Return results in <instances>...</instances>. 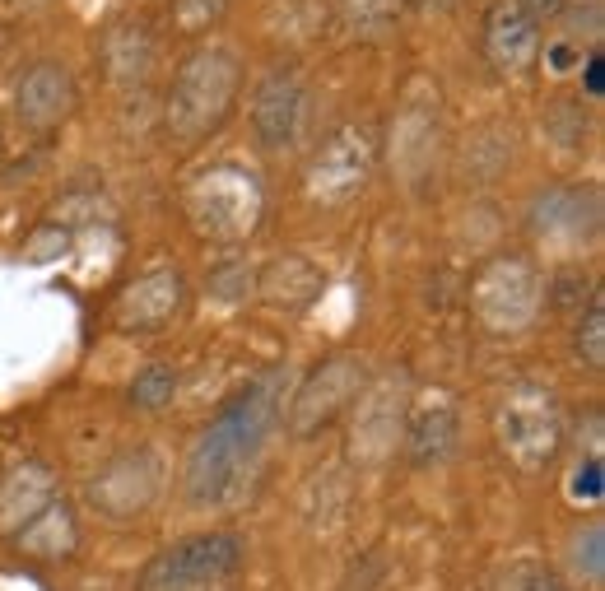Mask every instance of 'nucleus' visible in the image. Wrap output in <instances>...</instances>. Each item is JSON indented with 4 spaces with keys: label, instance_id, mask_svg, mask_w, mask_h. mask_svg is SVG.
Instances as JSON below:
<instances>
[{
    "label": "nucleus",
    "instance_id": "f257e3e1",
    "mask_svg": "<svg viewBox=\"0 0 605 591\" xmlns=\"http://www.w3.org/2000/svg\"><path fill=\"white\" fill-rule=\"evenodd\" d=\"M284 419V368H266L238 387L219 415L196 433L182 466V489L196 508H224L252 484L256 466L266 457L270 433Z\"/></svg>",
    "mask_w": 605,
    "mask_h": 591
},
{
    "label": "nucleus",
    "instance_id": "f03ea898",
    "mask_svg": "<svg viewBox=\"0 0 605 591\" xmlns=\"http://www.w3.org/2000/svg\"><path fill=\"white\" fill-rule=\"evenodd\" d=\"M242 84H247V70L233 47H224V42L191 47L163 89V131L177 145H205L238 112Z\"/></svg>",
    "mask_w": 605,
    "mask_h": 591
},
{
    "label": "nucleus",
    "instance_id": "7ed1b4c3",
    "mask_svg": "<svg viewBox=\"0 0 605 591\" xmlns=\"http://www.w3.org/2000/svg\"><path fill=\"white\" fill-rule=\"evenodd\" d=\"M182 215L201 242L242 247L266 219V182L247 163H210L182 187Z\"/></svg>",
    "mask_w": 605,
    "mask_h": 591
},
{
    "label": "nucleus",
    "instance_id": "20e7f679",
    "mask_svg": "<svg viewBox=\"0 0 605 591\" xmlns=\"http://www.w3.org/2000/svg\"><path fill=\"white\" fill-rule=\"evenodd\" d=\"M443 149H447L443 94H438V84L415 75V80L405 84V94L396 98V108H391L387 135L377 140V159H387V173L396 177V187L419 196L438 177Z\"/></svg>",
    "mask_w": 605,
    "mask_h": 591
},
{
    "label": "nucleus",
    "instance_id": "39448f33",
    "mask_svg": "<svg viewBox=\"0 0 605 591\" xmlns=\"http://www.w3.org/2000/svg\"><path fill=\"white\" fill-rule=\"evenodd\" d=\"M545 298H550L545 270L526 252H494L471 275L475 322L498 340H512V336H522V331H531L540 322V312H545Z\"/></svg>",
    "mask_w": 605,
    "mask_h": 591
},
{
    "label": "nucleus",
    "instance_id": "423d86ee",
    "mask_svg": "<svg viewBox=\"0 0 605 591\" xmlns=\"http://www.w3.org/2000/svg\"><path fill=\"white\" fill-rule=\"evenodd\" d=\"M494 443L522 475L550 471L564 452V405L540 382H517L494 410Z\"/></svg>",
    "mask_w": 605,
    "mask_h": 591
},
{
    "label": "nucleus",
    "instance_id": "0eeeda50",
    "mask_svg": "<svg viewBox=\"0 0 605 591\" xmlns=\"http://www.w3.org/2000/svg\"><path fill=\"white\" fill-rule=\"evenodd\" d=\"M410 377L405 368H387V373H368L363 391L354 396V405L345 410V452L354 466L377 471L401 452L405 438V410H410Z\"/></svg>",
    "mask_w": 605,
    "mask_h": 591
},
{
    "label": "nucleus",
    "instance_id": "6e6552de",
    "mask_svg": "<svg viewBox=\"0 0 605 591\" xmlns=\"http://www.w3.org/2000/svg\"><path fill=\"white\" fill-rule=\"evenodd\" d=\"M377 173V131L363 121H340L303 163V196L322 210L359 201Z\"/></svg>",
    "mask_w": 605,
    "mask_h": 591
},
{
    "label": "nucleus",
    "instance_id": "1a4fd4ad",
    "mask_svg": "<svg viewBox=\"0 0 605 591\" xmlns=\"http://www.w3.org/2000/svg\"><path fill=\"white\" fill-rule=\"evenodd\" d=\"M247 564V545L233 531L182 536L140 568L135 591H224Z\"/></svg>",
    "mask_w": 605,
    "mask_h": 591
},
{
    "label": "nucleus",
    "instance_id": "9d476101",
    "mask_svg": "<svg viewBox=\"0 0 605 591\" xmlns=\"http://www.w3.org/2000/svg\"><path fill=\"white\" fill-rule=\"evenodd\" d=\"M368 382V359L359 354H326L322 363H312L303 382L294 387V396L284 401V429L298 443L322 438L326 429H336L345 410L354 405V396Z\"/></svg>",
    "mask_w": 605,
    "mask_h": 591
},
{
    "label": "nucleus",
    "instance_id": "9b49d317",
    "mask_svg": "<svg viewBox=\"0 0 605 591\" xmlns=\"http://www.w3.org/2000/svg\"><path fill=\"white\" fill-rule=\"evenodd\" d=\"M163 484H168V461H163V452L154 443H131L98 466L84 494L98 508V517H108V522H135V517H145L163 498Z\"/></svg>",
    "mask_w": 605,
    "mask_h": 591
},
{
    "label": "nucleus",
    "instance_id": "f8f14e48",
    "mask_svg": "<svg viewBox=\"0 0 605 591\" xmlns=\"http://www.w3.org/2000/svg\"><path fill=\"white\" fill-rule=\"evenodd\" d=\"M247 121H252L261 154H289V149H298V140H303V131H308V121H312V84L303 75V66H294V61L270 66L252 89Z\"/></svg>",
    "mask_w": 605,
    "mask_h": 591
},
{
    "label": "nucleus",
    "instance_id": "ddd939ff",
    "mask_svg": "<svg viewBox=\"0 0 605 591\" xmlns=\"http://www.w3.org/2000/svg\"><path fill=\"white\" fill-rule=\"evenodd\" d=\"M526 233L554 256H578L601 238V191L592 182L545 187L526 205Z\"/></svg>",
    "mask_w": 605,
    "mask_h": 591
},
{
    "label": "nucleus",
    "instance_id": "4468645a",
    "mask_svg": "<svg viewBox=\"0 0 605 591\" xmlns=\"http://www.w3.org/2000/svg\"><path fill=\"white\" fill-rule=\"evenodd\" d=\"M10 108H14V121L33 135H52L61 131L75 108H80V84L70 75L66 61H52V56H42V61H28L19 70V80L10 89Z\"/></svg>",
    "mask_w": 605,
    "mask_h": 591
},
{
    "label": "nucleus",
    "instance_id": "2eb2a0df",
    "mask_svg": "<svg viewBox=\"0 0 605 591\" xmlns=\"http://www.w3.org/2000/svg\"><path fill=\"white\" fill-rule=\"evenodd\" d=\"M94 66L112 94H140V89H149L154 70H159V33L140 14H121V19L103 24V33H98Z\"/></svg>",
    "mask_w": 605,
    "mask_h": 591
},
{
    "label": "nucleus",
    "instance_id": "dca6fc26",
    "mask_svg": "<svg viewBox=\"0 0 605 591\" xmlns=\"http://www.w3.org/2000/svg\"><path fill=\"white\" fill-rule=\"evenodd\" d=\"M182 308H187V280H182V270L159 266V270L135 275L131 284H121L108 317L121 336H159V331H168L182 317Z\"/></svg>",
    "mask_w": 605,
    "mask_h": 591
},
{
    "label": "nucleus",
    "instance_id": "f3484780",
    "mask_svg": "<svg viewBox=\"0 0 605 591\" xmlns=\"http://www.w3.org/2000/svg\"><path fill=\"white\" fill-rule=\"evenodd\" d=\"M480 52L494 75L517 80L545 52V28H540V19L526 10L522 0H494L480 24Z\"/></svg>",
    "mask_w": 605,
    "mask_h": 591
},
{
    "label": "nucleus",
    "instance_id": "a211bd4d",
    "mask_svg": "<svg viewBox=\"0 0 605 591\" xmlns=\"http://www.w3.org/2000/svg\"><path fill=\"white\" fill-rule=\"evenodd\" d=\"M461 447V405L452 391L433 387L424 396H410V410H405V438L401 452L415 461L419 471L429 466H447Z\"/></svg>",
    "mask_w": 605,
    "mask_h": 591
},
{
    "label": "nucleus",
    "instance_id": "6ab92c4d",
    "mask_svg": "<svg viewBox=\"0 0 605 591\" xmlns=\"http://www.w3.org/2000/svg\"><path fill=\"white\" fill-rule=\"evenodd\" d=\"M52 498H61L56 471L38 457L0 466V540H14Z\"/></svg>",
    "mask_w": 605,
    "mask_h": 591
},
{
    "label": "nucleus",
    "instance_id": "aec40b11",
    "mask_svg": "<svg viewBox=\"0 0 605 591\" xmlns=\"http://www.w3.org/2000/svg\"><path fill=\"white\" fill-rule=\"evenodd\" d=\"M326 289V275L312 266L303 252H280L270 256L266 266L256 270L252 280V294L266 303V308L284 312V317H303V312L322 298Z\"/></svg>",
    "mask_w": 605,
    "mask_h": 591
},
{
    "label": "nucleus",
    "instance_id": "412c9836",
    "mask_svg": "<svg viewBox=\"0 0 605 591\" xmlns=\"http://www.w3.org/2000/svg\"><path fill=\"white\" fill-rule=\"evenodd\" d=\"M10 545H19L28 559L61 564V559H70V554L80 550V517H75V508H70L66 498H52V503H47V508H42L38 517L10 540Z\"/></svg>",
    "mask_w": 605,
    "mask_h": 591
},
{
    "label": "nucleus",
    "instance_id": "4be33fe9",
    "mask_svg": "<svg viewBox=\"0 0 605 591\" xmlns=\"http://www.w3.org/2000/svg\"><path fill=\"white\" fill-rule=\"evenodd\" d=\"M405 19L401 0H336V24L354 42H387Z\"/></svg>",
    "mask_w": 605,
    "mask_h": 591
},
{
    "label": "nucleus",
    "instance_id": "5701e85b",
    "mask_svg": "<svg viewBox=\"0 0 605 591\" xmlns=\"http://www.w3.org/2000/svg\"><path fill=\"white\" fill-rule=\"evenodd\" d=\"M508 163H512V135L503 126H480L466 140V149H461V173L471 182H494V177L508 173Z\"/></svg>",
    "mask_w": 605,
    "mask_h": 591
},
{
    "label": "nucleus",
    "instance_id": "b1692460",
    "mask_svg": "<svg viewBox=\"0 0 605 591\" xmlns=\"http://www.w3.org/2000/svg\"><path fill=\"white\" fill-rule=\"evenodd\" d=\"M108 219H117V210H112V201L103 196V191H70V196H61V201L47 210L42 224L70 233V229H94V224H108Z\"/></svg>",
    "mask_w": 605,
    "mask_h": 591
},
{
    "label": "nucleus",
    "instance_id": "393cba45",
    "mask_svg": "<svg viewBox=\"0 0 605 591\" xmlns=\"http://www.w3.org/2000/svg\"><path fill=\"white\" fill-rule=\"evenodd\" d=\"M233 0H168V28L177 38H205L229 19Z\"/></svg>",
    "mask_w": 605,
    "mask_h": 591
},
{
    "label": "nucleus",
    "instance_id": "a878e982",
    "mask_svg": "<svg viewBox=\"0 0 605 591\" xmlns=\"http://www.w3.org/2000/svg\"><path fill=\"white\" fill-rule=\"evenodd\" d=\"M177 396V368L173 363H149V368H140L131 382V391H126V401L135 405V410H145V415H159V410H168Z\"/></svg>",
    "mask_w": 605,
    "mask_h": 591
},
{
    "label": "nucleus",
    "instance_id": "bb28decb",
    "mask_svg": "<svg viewBox=\"0 0 605 591\" xmlns=\"http://www.w3.org/2000/svg\"><path fill=\"white\" fill-rule=\"evenodd\" d=\"M564 559H568V573H573L578 582H601V573H605V526L601 522L578 526V531L568 536Z\"/></svg>",
    "mask_w": 605,
    "mask_h": 591
},
{
    "label": "nucleus",
    "instance_id": "cd10ccee",
    "mask_svg": "<svg viewBox=\"0 0 605 591\" xmlns=\"http://www.w3.org/2000/svg\"><path fill=\"white\" fill-rule=\"evenodd\" d=\"M484 591H568V582L540 559H517V564L498 568Z\"/></svg>",
    "mask_w": 605,
    "mask_h": 591
},
{
    "label": "nucleus",
    "instance_id": "c85d7f7f",
    "mask_svg": "<svg viewBox=\"0 0 605 591\" xmlns=\"http://www.w3.org/2000/svg\"><path fill=\"white\" fill-rule=\"evenodd\" d=\"M573 350H578V359L592 368V373H601L605 368V303L601 294H592V303L578 312V326H573Z\"/></svg>",
    "mask_w": 605,
    "mask_h": 591
},
{
    "label": "nucleus",
    "instance_id": "c756f323",
    "mask_svg": "<svg viewBox=\"0 0 605 591\" xmlns=\"http://www.w3.org/2000/svg\"><path fill=\"white\" fill-rule=\"evenodd\" d=\"M522 5L540 19V28H550V24H559V19H564V10L573 5V0H522Z\"/></svg>",
    "mask_w": 605,
    "mask_h": 591
},
{
    "label": "nucleus",
    "instance_id": "7c9ffc66",
    "mask_svg": "<svg viewBox=\"0 0 605 591\" xmlns=\"http://www.w3.org/2000/svg\"><path fill=\"white\" fill-rule=\"evenodd\" d=\"M405 14H457L461 0H401Z\"/></svg>",
    "mask_w": 605,
    "mask_h": 591
}]
</instances>
